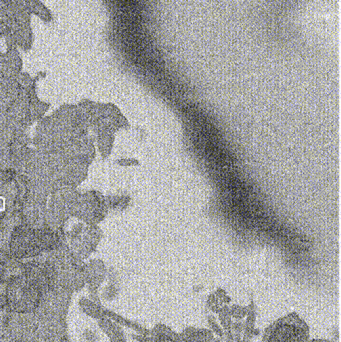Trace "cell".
I'll return each mask as SVG.
<instances>
[{
    "instance_id": "cell-1",
    "label": "cell",
    "mask_w": 341,
    "mask_h": 342,
    "mask_svg": "<svg viewBox=\"0 0 341 342\" xmlns=\"http://www.w3.org/2000/svg\"><path fill=\"white\" fill-rule=\"evenodd\" d=\"M307 327L301 319L289 315L275 322L265 333L263 342H304Z\"/></svg>"
},
{
    "instance_id": "cell-2",
    "label": "cell",
    "mask_w": 341,
    "mask_h": 342,
    "mask_svg": "<svg viewBox=\"0 0 341 342\" xmlns=\"http://www.w3.org/2000/svg\"><path fill=\"white\" fill-rule=\"evenodd\" d=\"M318 342H327V341H318Z\"/></svg>"
}]
</instances>
